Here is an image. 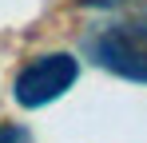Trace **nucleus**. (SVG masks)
<instances>
[{
	"label": "nucleus",
	"mask_w": 147,
	"mask_h": 143,
	"mask_svg": "<svg viewBox=\"0 0 147 143\" xmlns=\"http://www.w3.org/2000/svg\"><path fill=\"white\" fill-rule=\"evenodd\" d=\"M0 139H28L24 127H0Z\"/></svg>",
	"instance_id": "nucleus-3"
},
{
	"label": "nucleus",
	"mask_w": 147,
	"mask_h": 143,
	"mask_svg": "<svg viewBox=\"0 0 147 143\" xmlns=\"http://www.w3.org/2000/svg\"><path fill=\"white\" fill-rule=\"evenodd\" d=\"M92 56L99 68L115 72L123 80L147 84V24H115L92 40Z\"/></svg>",
	"instance_id": "nucleus-1"
},
{
	"label": "nucleus",
	"mask_w": 147,
	"mask_h": 143,
	"mask_svg": "<svg viewBox=\"0 0 147 143\" xmlns=\"http://www.w3.org/2000/svg\"><path fill=\"white\" fill-rule=\"evenodd\" d=\"M80 4H88V8H115V4H123V0H80Z\"/></svg>",
	"instance_id": "nucleus-4"
},
{
	"label": "nucleus",
	"mask_w": 147,
	"mask_h": 143,
	"mask_svg": "<svg viewBox=\"0 0 147 143\" xmlns=\"http://www.w3.org/2000/svg\"><path fill=\"white\" fill-rule=\"evenodd\" d=\"M76 76H80V60H76V56H68V52L40 56V60H32V64L16 76V84H12L16 103H20V107H44V103L60 99V95L72 88Z\"/></svg>",
	"instance_id": "nucleus-2"
}]
</instances>
